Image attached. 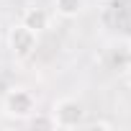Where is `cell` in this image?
<instances>
[{
  "label": "cell",
  "instance_id": "3957f363",
  "mask_svg": "<svg viewBox=\"0 0 131 131\" xmlns=\"http://www.w3.org/2000/svg\"><path fill=\"white\" fill-rule=\"evenodd\" d=\"M36 44H39V34H34L31 28H26L23 23H16L10 31H8V51L16 62H23L28 59L34 51H36Z\"/></svg>",
  "mask_w": 131,
  "mask_h": 131
},
{
  "label": "cell",
  "instance_id": "6da1fadb",
  "mask_svg": "<svg viewBox=\"0 0 131 131\" xmlns=\"http://www.w3.org/2000/svg\"><path fill=\"white\" fill-rule=\"evenodd\" d=\"M49 116L54 121V128L72 131V128H82L88 111H85L82 100H77V98H59V100H54Z\"/></svg>",
  "mask_w": 131,
  "mask_h": 131
},
{
  "label": "cell",
  "instance_id": "ba28073f",
  "mask_svg": "<svg viewBox=\"0 0 131 131\" xmlns=\"http://www.w3.org/2000/svg\"><path fill=\"white\" fill-rule=\"evenodd\" d=\"M123 75H126V85L131 88V62L126 64V70H123Z\"/></svg>",
  "mask_w": 131,
  "mask_h": 131
},
{
  "label": "cell",
  "instance_id": "7a4b0ae2",
  "mask_svg": "<svg viewBox=\"0 0 131 131\" xmlns=\"http://www.w3.org/2000/svg\"><path fill=\"white\" fill-rule=\"evenodd\" d=\"M36 108H39L36 95L28 88H10L3 95V113L13 121H28L36 113Z\"/></svg>",
  "mask_w": 131,
  "mask_h": 131
},
{
  "label": "cell",
  "instance_id": "277c9868",
  "mask_svg": "<svg viewBox=\"0 0 131 131\" xmlns=\"http://www.w3.org/2000/svg\"><path fill=\"white\" fill-rule=\"evenodd\" d=\"M21 23H23L26 28H31L34 34H44V31L49 28V23H51V13H49L46 8L31 5V8H26V10H23Z\"/></svg>",
  "mask_w": 131,
  "mask_h": 131
},
{
  "label": "cell",
  "instance_id": "5b68a950",
  "mask_svg": "<svg viewBox=\"0 0 131 131\" xmlns=\"http://www.w3.org/2000/svg\"><path fill=\"white\" fill-rule=\"evenodd\" d=\"M85 0H54V16L64 18V21H72L77 16L85 13Z\"/></svg>",
  "mask_w": 131,
  "mask_h": 131
},
{
  "label": "cell",
  "instance_id": "8992f818",
  "mask_svg": "<svg viewBox=\"0 0 131 131\" xmlns=\"http://www.w3.org/2000/svg\"><path fill=\"white\" fill-rule=\"evenodd\" d=\"M28 123L36 128V126H46V128H54V121H51V116H39V111L28 118Z\"/></svg>",
  "mask_w": 131,
  "mask_h": 131
},
{
  "label": "cell",
  "instance_id": "52a82bcc",
  "mask_svg": "<svg viewBox=\"0 0 131 131\" xmlns=\"http://www.w3.org/2000/svg\"><path fill=\"white\" fill-rule=\"evenodd\" d=\"M82 128H113L111 121H85Z\"/></svg>",
  "mask_w": 131,
  "mask_h": 131
}]
</instances>
